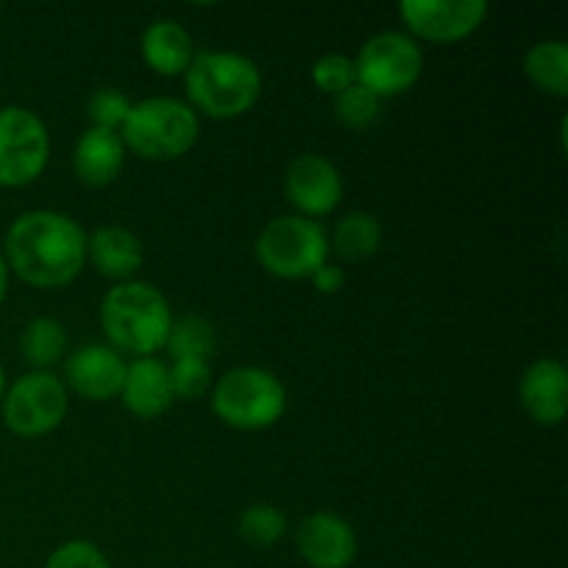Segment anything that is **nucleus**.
Listing matches in <instances>:
<instances>
[{"label":"nucleus","mask_w":568,"mask_h":568,"mask_svg":"<svg viewBox=\"0 0 568 568\" xmlns=\"http://www.w3.org/2000/svg\"><path fill=\"white\" fill-rule=\"evenodd\" d=\"M22 355L33 366H53L67 349V333L50 316H37L26 325L20 338Z\"/></svg>","instance_id":"412c9836"},{"label":"nucleus","mask_w":568,"mask_h":568,"mask_svg":"<svg viewBox=\"0 0 568 568\" xmlns=\"http://www.w3.org/2000/svg\"><path fill=\"white\" fill-rule=\"evenodd\" d=\"M211 405L225 425L239 430H264L286 410V388L272 372L239 366L216 381Z\"/></svg>","instance_id":"39448f33"},{"label":"nucleus","mask_w":568,"mask_h":568,"mask_svg":"<svg viewBox=\"0 0 568 568\" xmlns=\"http://www.w3.org/2000/svg\"><path fill=\"white\" fill-rule=\"evenodd\" d=\"M3 392H6V375H3V366H0V399H3Z\"/></svg>","instance_id":"7c9ffc66"},{"label":"nucleus","mask_w":568,"mask_h":568,"mask_svg":"<svg viewBox=\"0 0 568 568\" xmlns=\"http://www.w3.org/2000/svg\"><path fill=\"white\" fill-rule=\"evenodd\" d=\"M67 414V392L50 372H31L3 394V422L22 438L44 436L61 425Z\"/></svg>","instance_id":"1a4fd4ad"},{"label":"nucleus","mask_w":568,"mask_h":568,"mask_svg":"<svg viewBox=\"0 0 568 568\" xmlns=\"http://www.w3.org/2000/svg\"><path fill=\"white\" fill-rule=\"evenodd\" d=\"M100 322L116 349L150 358L166 344L172 314L164 294L150 283H120L103 297Z\"/></svg>","instance_id":"f03ea898"},{"label":"nucleus","mask_w":568,"mask_h":568,"mask_svg":"<svg viewBox=\"0 0 568 568\" xmlns=\"http://www.w3.org/2000/svg\"><path fill=\"white\" fill-rule=\"evenodd\" d=\"M286 532V519L275 505H250L242 516H239V536L253 547H272L281 541Z\"/></svg>","instance_id":"5701e85b"},{"label":"nucleus","mask_w":568,"mask_h":568,"mask_svg":"<svg viewBox=\"0 0 568 568\" xmlns=\"http://www.w3.org/2000/svg\"><path fill=\"white\" fill-rule=\"evenodd\" d=\"M87 261V233L59 211H28L6 233V266L37 288L75 281Z\"/></svg>","instance_id":"f257e3e1"},{"label":"nucleus","mask_w":568,"mask_h":568,"mask_svg":"<svg viewBox=\"0 0 568 568\" xmlns=\"http://www.w3.org/2000/svg\"><path fill=\"white\" fill-rule=\"evenodd\" d=\"M311 78H314L316 89H322L327 94H338L353 87V83H358V78H355V61L342 53L322 55L314 64V70H311Z\"/></svg>","instance_id":"a878e982"},{"label":"nucleus","mask_w":568,"mask_h":568,"mask_svg":"<svg viewBox=\"0 0 568 568\" xmlns=\"http://www.w3.org/2000/svg\"><path fill=\"white\" fill-rule=\"evenodd\" d=\"M186 92L200 111L227 120L253 109L261 94V72L247 55L209 50L189 64Z\"/></svg>","instance_id":"7ed1b4c3"},{"label":"nucleus","mask_w":568,"mask_h":568,"mask_svg":"<svg viewBox=\"0 0 568 568\" xmlns=\"http://www.w3.org/2000/svg\"><path fill=\"white\" fill-rule=\"evenodd\" d=\"M311 277H314V286L320 288L322 294H336L338 288L344 286V281H347V275H344L342 266H331V264L320 266V270H316Z\"/></svg>","instance_id":"c85d7f7f"},{"label":"nucleus","mask_w":568,"mask_h":568,"mask_svg":"<svg viewBox=\"0 0 568 568\" xmlns=\"http://www.w3.org/2000/svg\"><path fill=\"white\" fill-rule=\"evenodd\" d=\"M142 55L161 75H178L186 72L194 59L192 37L186 28L175 20H155L148 26L142 37Z\"/></svg>","instance_id":"a211bd4d"},{"label":"nucleus","mask_w":568,"mask_h":568,"mask_svg":"<svg viewBox=\"0 0 568 568\" xmlns=\"http://www.w3.org/2000/svg\"><path fill=\"white\" fill-rule=\"evenodd\" d=\"M164 347L178 358H205L214 349V325L203 316L192 314L183 316L181 322H172L170 336H166Z\"/></svg>","instance_id":"4be33fe9"},{"label":"nucleus","mask_w":568,"mask_h":568,"mask_svg":"<svg viewBox=\"0 0 568 568\" xmlns=\"http://www.w3.org/2000/svg\"><path fill=\"white\" fill-rule=\"evenodd\" d=\"M197 114L172 98H150L131 105L122 122V144L148 161H170L197 142Z\"/></svg>","instance_id":"20e7f679"},{"label":"nucleus","mask_w":568,"mask_h":568,"mask_svg":"<svg viewBox=\"0 0 568 568\" xmlns=\"http://www.w3.org/2000/svg\"><path fill=\"white\" fill-rule=\"evenodd\" d=\"M525 70L536 87L544 92L566 98L568 94V44L555 39V42H541L527 53Z\"/></svg>","instance_id":"6ab92c4d"},{"label":"nucleus","mask_w":568,"mask_h":568,"mask_svg":"<svg viewBox=\"0 0 568 568\" xmlns=\"http://www.w3.org/2000/svg\"><path fill=\"white\" fill-rule=\"evenodd\" d=\"M342 175L322 155H297L286 170V194L308 216L331 214L342 200Z\"/></svg>","instance_id":"9b49d317"},{"label":"nucleus","mask_w":568,"mask_h":568,"mask_svg":"<svg viewBox=\"0 0 568 568\" xmlns=\"http://www.w3.org/2000/svg\"><path fill=\"white\" fill-rule=\"evenodd\" d=\"M48 128L22 105L0 109V186L20 189L42 175L48 164Z\"/></svg>","instance_id":"6e6552de"},{"label":"nucleus","mask_w":568,"mask_h":568,"mask_svg":"<svg viewBox=\"0 0 568 568\" xmlns=\"http://www.w3.org/2000/svg\"><path fill=\"white\" fill-rule=\"evenodd\" d=\"M172 394L183 399H197L211 386V366L205 358H178L170 369Z\"/></svg>","instance_id":"393cba45"},{"label":"nucleus","mask_w":568,"mask_h":568,"mask_svg":"<svg viewBox=\"0 0 568 568\" xmlns=\"http://www.w3.org/2000/svg\"><path fill=\"white\" fill-rule=\"evenodd\" d=\"M381 222L369 214H347L344 220H338L336 233H333V244H336V253L347 261H364L381 247Z\"/></svg>","instance_id":"aec40b11"},{"label":"nucleus","mask_w":568,"mask_h":568,"mask_svg":"<svg viewBox=\"0 0 568 568\" xmlns=\"http://www.w3.org/2000/svg\"><path fill=\"white\" fill-rule=\"evenodd\" d=\"M125 361L116 349L103 347V344H89V347L75 349L67 358L64 375L67 383L75 394L92 403H103V399L116 397L122 392V381H125Z\"/></svg>","instance_id":"f8f14e48"},{"label":"nucleus","mask_w":568,"mask_h":568,"mask_svg":"<svg viewBox=\"0 0 568 568\" xmlns=\"http://www.w3.org/2000/svg\"><path fill=\"white\" fill-rule=\"evenodd\" d=\"M44 568H111L105 555L89 541H67L48 558Z\"/></svg>","instance_id":"cd10ccee"},{"label":"nucleus","mask_w":568,"mask_h":568,"mask_svg":"<svg viewBox=\"0 0 568 568\" xmlns=\"http://www.w3.org/2000/svg\"><path fill=\"white\" fill-rule=\"evenodd\" d=\"M120 394L125 408L131 414L142 416V419H155L175 399L170 383V369L159 358L133 361L125 369V381H122Z\"/></svg>","instance_id":"2eb2a0df"},{"label":"nucleus","mask_w":568,"mask_h":568,"mask_svg":"<svg viewBox=\"0 0 568 568\" xmlns=\"http://www.w3.org/2000/svg\"><path fill=\"white\" fill-rule=\"evenodd\" d=\"M122 164H125V144L120 133L105 128H89L72 150L75 175L89 186H109L122 172Z\"/></svg>","instance_id":"dca6fc26"},{"label":"nucleus","mask_w":568,"mask_h":568,"mask_svg":"<svg viewBox=\"0 0 568 568\" xmlns=\"http://www.w3.org/2000/svg\"><path fill=\"white\" fill-rule=\"evenodd\" d=\"M405 26L433 42H458L475 33L488 17L486 0H405Z\"/></svg>","instance_id":"9d476101"},{"label":"nucleus","mask_w":568,"mask_h":568,"mask_svg":"<svg viewBox=\"0 0 568 568\" xmlns=\"http://www.w3.org/2000/svg\"><path fill=\"white\" fill-rule=\"evenodd\" d=\"M128 111H131V100L116 89H98L89 100V116H92L94 128H105V131L120 128Z\"/></svg>","instance_id":"bb28decb"},{"label":"nucleus","mask_w":568,"mask_h":568,"mask_svg":"<svg viewBox=\"0 0 568 568\" xmlns=\"http://www.w3.org/2000/svg\"><path fill=\"white\" fill-rule=\"evenodd\" d=\"M422 64L425 59L414 39L397 31H383L361 48L355 59V78L377 98H394L419 81Z\"/></svg>","instance_id":"0eeeda50"},{"label":"nucleus","mask_w":568,"mask_h":568,"mask_svg":"<svg viewBox=\"0 0 568 568\" xmlns=\"http://www.w3.org/2000/svg\"><path fill=\"white\" fill-rule=\"evenodd\" d=\"M336 116L349 128H369L381 116V98L361 83H353L336 94Z\"/></svg>","instance_id":"b1692460"},{"label":"nucleus","mask_w":568,"mask_h":568,"mask_svg":"<svg viewBox=\"0 0 568 568\" xmlns=\"http://www.w3.org/2000/svg\"><path fill=\"white\" fill-rule=\"evenodd\" d=\"M327 236L320 222L305 216H277L266 222L255 242V255L261 266L277 277H311L327 264Z\"/></svg>","instance_id":"423d86ee"},{"label":"nucleus","mask_w":568,"mask_h":568,"mask_svg":"<svg viewBox=\"0 0 568 568\" xmlns=\"http://www.w3.org/2000/svg\"><path fill=\"white\" fill-rule=\"evenodd\" d=\"M6 288H9V266H6V258L0 255V303L6 300Z\"/></svg>","instance_id":"c756f323"},{"label":"nucleus","mask_w":568,"mask_h":568,"mask_svg":"<svg viewBox=\"0 0 568 568\" xmlns=\"http://www.w3.org/2000/svg\"><path fill=\"white\" fill-rule=\"evenodd\" d=\"M297 549L311 568H347L358 552V541L347 521L322 510L300 525Z\"/></svg>","instance_id":"ddd939ff"},{"label":"nucleus","mask_w":568,"mask_h":568,"mask_svg":"<svg viewBox=\"0 0 568 568\" xmlns=\"http://www.w3.org/2000/svg\"><path fill=\"white\" fill-rule=\"evenodd\" d=\"M519 397L538 425H560L568 408L566 366L555 358L536 361L521 377Z\"/></svg>","instance_id":"4468645a"},{"label":"nucleus","mask_w":568,"mask_h":568,"mask_svg":"<svg viewBox=\"0 0 568 568\" xmlns=\"http://www.w3.org/2000/svg\"><path fill=\"white\" fill-rule=\"evenodd\" d=\"M87 255L105 277H131L142 266V242L125 227H98L87 239Z\"/></svg>","instance_id":"f3484780"}]
</instances>
